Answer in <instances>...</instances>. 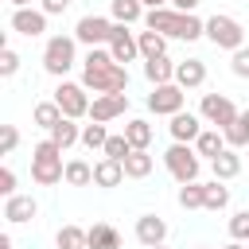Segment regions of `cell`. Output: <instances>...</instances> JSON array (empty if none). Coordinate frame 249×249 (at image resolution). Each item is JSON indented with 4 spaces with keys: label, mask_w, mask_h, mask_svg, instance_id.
<instances>
[{
    "label": "cell",
    "mask_w": 249,
    "mask_h": 249,
    "mask_svg": "<svg viewBox=\"0 0 249 249\" xmlns=\"http://www.w3.org/2000/svg\"><path fill=\"white\" fill-rule=\"evenodd\" d=\"M136 43H140V54L144 58H156V54H163L167 51V35H160V31H136Z\"/></svg>",
    "instance_id": "cell-27"
},
{
    "label": "cell",
    "mask_w": 249,
    "mask_h": 249,
    "mask_svg": "<svg viewBox=\"0 0 249 249\" xmlns=\"http://www.w3.org/2000/svg\"><path fill=\"white\" fill-rule=\"evenodd\" d=\"M74 47H78V39H70V35H51L47 47H43V70L54 74V78H62V74L74 66Z\"/></svg>",
    "instance_id": "cell-4"
},
{
    "label": "cell",
    "mask_w": 249,
    "mask_h": 249,
    "mask_svg": "<svg viewBox=\"0 0 249 249\" xmlns=\"http://www.w3.org/2000/svg\"><path fill=\"white\" fill-rule=\"evenodd\" d=\"M16 144H19L16 124H4V128H0V156H12V152H16Z\"/></svg>",
    "instance_id": "cell-37"
},
{
    "label": "cell",
    "mask_w": 249,
    "mask_h": 249,
    "mask_svg": "<svg viewBox=\"0 0 249 249\" xmlns=\"http://www.w3.org/2000/svg\"><path fill=\"white\" fill-rule=\"evenodd\" d=\"M148 249H163V245H148Z\"/></svg>",
    "instance_id": "cell-46"
},
{
    "label": "cell",
    "mask_w": 249,
    "mask_h": 249,
    "mask_svg": "<svg viewBox=\"0 0 249 249\" xmlns=\"http://www.w3.org/2000/svg\"><path fill=\"white\" fill-rule=\"evenodd\" d=\"M202 202H206V183H179V206L183 210H202Z\"/></svg>",
    "instance_id": "cell-25"
},
{
    "label": "cell",
    "mask_w": 249,
    "mask_h": 249,
    "mask_svg": "<svg viewBox=\"0 0 249 249\" xmlns=\"http://www.w3.org/2000/svg\"><path fill=\"white\" fill-rule=\"evenodd\" d=\"M163 237H167V222L163 218H156V214H144V218H136V241L148 249V245H163Z\"/></svg>",
    "instance_id": "cell-14"
},
{
    "label": "cell",
    "mask_w": 249,
    "mask_h": 249,
    "mask_svg": "<svg viewBox=\"0 0 249 249\" xmlns=\"http://www.w3.org/2000/svg\"><path fill=\"white\" fill-rule=\"evenodd\" d=\"M152 156H148V148H132L128 156H124V175L128 179H144V175H152Z\"/></svg>",
    "instance_id": "cell-23"
},
{
    "label": "cell",
    "mask_w": 249,
    "mask_h": 249,
    "mask_svg": "<svg viewBox=\"0 0 249 249\" xmlns=\"http://www.w3.org/2000/svg\"><path fill=\"white\" fill-rule=\"evenodd\" d=\"M167 128H171V140H179V144H195L198 132H202V121H198L195 113H175Z\"/></svg>",
    "instance_id": "cell-16"
},
{
    "label": "cell",
    "mask_w": 249,
    "mask_h": 249,
    "mask_svg": "<svg viewBox=\"0 0 249 249\" xmlns=\"http://www.w3.org/2000/svg\"><path fill=\"white\" fill-rule=\"evenodd\" d=\"M39 214V206H35V198L31 195H12L8 202H4V218L12 222V226H23V222H31Z\"/></svg>",
    "instance_id": "cell-17"
},
{
    "label": "cell",
    "mask_w": 249,
    "mask_h": 249,
    "mask_svg": "<svg viewBox=\"0 0 249 249\" xmlns=\"http://www.w3.org/2000/svg\"><path fill=\"white\" fill-rule=\"evenodd\" d=\"M183 86L179 82H163V86H152V93H148V109L152 113H160V117H175V113H183Z\"/></svg>",
    "instance_id": "cell-9"
},
{
    "label": "cell",
    "mask_w": 249,
    "mask_h": 249,
    "mask_svg": "<svg viewBox=\"0 0 249 249\" xmlns=\"http://www.w3.org/2000/svg\"><path fill=\"white\" fill-rule=\"evenodd\" d=\"M163 163H167V171H171V179L175 183H195L198 179V152L191 148V144H171L167 152H163Z\"/></svg>",
    "instance_id": "cell-5"
},
{
    "label": "cell",
    "mask_w": 249,
    "mask_h": 249,
    "mask_svg": "<svg viewBox=\"0 0 249 249\" xmlns=\"http://www.w3.org/2000/svg\"><path fill=\"white\" fill-rule=\"evenodd\" d=\"M0 195H4V198L16 195V171H12V167H0Z\"/></svg>",
    "instance_id": "cell-40"
},
{
    "label": "cell",
    "mask_w": 249,
    "mask_h": 249,
    "mask_svg": "<svg viewBox=\"0 0 249 249\" xmlns=\"http://www.w3.org/2000/svg\"><path fill=\"white\" fill-rule=\"evenodd\" d=\"M222 148H226V132H222V128H202L198 140H195V152L206 156V160H214Z\"/></svg>",
    "instance_id": "cell-22"
},
{
    "label": "cell",
    "mask_w": 249,
    "mask_h": 249,
    "mask_svg": "<svg viewBox=\"0 0 249 249\" xmlns=\"http://www.w3.org/2000/svg\"><path fill=\"white\" fill-rule=\"evenodd\" d=\"M66 8H70V0H43V12L47 16H62Z\"/></svg>",
    "instance_id": "cell-41"
},
{
    "label": "cell",
    "mask_w": 249,
    "mask_h": 249,
    "mask_svg": "<svg viewBox=\"0 0 249 249\" xmlns=\"http://www.w3.org/2000/svg\"><path fill=\"white\" fill-rule=\"evenodd\" d=\"M109 12H113V23H136V19H144V4L140 0H113Z\"/></svg>",
    "instance_id": "cell-26"
},
{
    "label": "cell",
    "mask_w": 249,
    "mask_h": 249,
    "mask_svg": "<svg viewBox=\"0 0 249 249\" xmlns=\"http://www.w3.org/2000/svg\"><path fill=\"white\" fill-rule=\"evenodd\" d=\"M109 35H113V19H105V16H82L74 27V39L86 47H101V43H109Z\"/></svg>",
    "instance_id": "cell-10"
},
{
    "label": "cell",
    "mask_w": 249,
    "mask_h": 249,
    "mask_svg": "<svg viewBox=\"0 0 249 249\" xmlns=\"http://www.w3.org/2000/svg\"><path fill=\"white\" fill-rule=\"evenodd\" d=\"M230 237L233 241H249V210H237L230 218Z\"/></svg>",
    "instance_id": "cell-36"
},
{
    "label": "cell",
    "mask_w": 249,
    "mask_h": 249,
    "mask_svg": "<svg viewBox=\"0 0 249 249\" xmlns=\"http://www.w3.org/2000/svg\"><path fill=\"white\" fill-rule=\"evenodd\" d=\"M62 117H66V113L58 109V101H39V105H35V124H39V128H47V132H51Z\"/></svg>",
    "instance_id": "cell-29"
},
{
    "label": "cell",
    "mask_w": 249,
    "mask_h": 249,
    "mask_svg": "<svg viewBox=\"0 0 249 249\" xmlns=\"http://www.w3.org/2000/svg\"><path fill=\"white\" fill-rule=\"evenodd\" d=\"M124 109H128V93H97L89 105V121L109 124L113 117H124Z\"/></svg>",
    "instance_id": "cell-12"
},
{
    "label": "cell",
    "mask_w": 249,
    "mask_h": 249,
    "mask_svg": "<svg viewBox=\"0 0 249 249\" xmlns=\"http://www.w3.org/2000/svg\"><path fill=\"white\" fill-rule=\"evenodd\" d=\"M144 27L167 35V39H198L206 35V19H198L195 12H175V8H148L144 12Z\"/></svg>",
    "instance_id": "cell-2"
},
{
    "label": "cell",
    "mask_w": 249,
    "mask_h": 249,
    "mask_svg": "<svg viewBox=\"0 0 249 249\" xmlns=\"http://www.w3.org/2000/svg\"><path fill=\"white\" fill-rule=\"evenodd\" d=\"M54 241H58V249H86V230L82 226H62Z\"/></svg>",
    "instance_id": "cell-33"
},
{
    "label": "cell",
    "mask_w": 249,
    "mask_h": 249,
    "mask_svg": "<svg viewBox=\"0 0 249 249\" xmlns=\"http://www.w3.org/2000/svg\"><path fill=\"white\" fill-rule=\"evenodd\" d=\"M66 183H70V187H89V183H93V167H89L86 160H70V163H66Z\"/></svg>",
    "instance_id": "cell-31"
},
{
    "label": "cell",
    "mask_w": 249,
    "mask_h": 249,
    "mask_svg": "<svg viewBox=\"0 0 249 249\" xmlns=\"http://www.w3.org/2000/svg\"><path fill=\"white\" fill-rule=\"evenodd\" d=\"M226 249H245V245H241V241H230V245H226Z\"/></svg>",
    "instance_id": "cell-44"
},
{
    "label": "cell",
    "mask_w": 249,
    "mask_h": 249,
    "mask_svg": "<svg viewBox=\"0 0 249 249\" xmlns=\"http://www.w3.org/2000/svg\"><path fill=\"white\" fill-rule=\"evenodd\" d=\"M198 113H202V121H210L214 128H222V132H226V128L237 121V113H241V109H237V105H233L226 93H202Z\"/></svg>",
    "instance_id": "cell-7"
},
{
    "label": "cell",
    "mask_w": 249,
    "mask_h": 249,
    "mask_svg": "<svg viewBox=\"0 0 249 249\" xmlns=\"http://www.w3.org/2000/svg\"><path fill=\"white\" fill-rule=\"evenodd\" d=\"M109 54L128 66L136 54H140V43H136V31H128V23H113V35H109Z\"/></svg>",
    "instance_id": "cell-11"
},
{
    "label": "cell",
    "mask_w": 249,
    "mask_h": 249,
    "mask_svg": "<svg viewBox=\"0 0 249 249\" xmlns=\"http://www.w3.org/2000/svg\"><path fill=\"white\" fill-rule=\"evenodd\" d=\"M206 35H210V43L222 47V51H237V47H245V27H241L233 16H222V12L206 19Z\"/></svg>",
    "instance_id": "cell-6"
},
{
    "label": "cell",
    "mask_w": 249,
    "mask_h": 249,
    "mask_svg": "<svg viewBox=\"0 0 249 249\" xmlns=\"http://www.w3.org/2000/svg\"><path fill=\"white\" fill-rule=\"evenodd\" d=\"M124 136H128L132 148H148V144H152V124L140 121V117H132V121L124 124Z\"/></svg>",
    "instance_id": "cell-30"
},
{
    "label": "cell",
    "mask_w": 249,
    "mask_h": 249,
    "mask_svg": "<svg viewBox=\"0 0 249 249\" xmlns=\"http://www.w3.org/2000/svg\"><path fill=\"white\" fill-rule=\"evenodd\" d=\"M51 140H54V144H58V148L66 152L70 144H78V140H82V128L74 124V117H62V121H58V124L51 128Z\"/></svg>",
    "instance_id": "cell-24"
},
{
    "label": "cell",
    "mask_w": 249,
    "mask_h": 249,
    "mask_svg": "<svg viewBox=\"0 0 249 249\" xmlns=\"http://www.w3.org/2000/svg\"><path fill=\"white\" fill-rule=\"evenodd\" d=\"M12 4H16V8H27V4H31V0H12Z\"/></svg>",
    "instance_id": "cell-45"
},
{
    "label": "cell",
    "mask_w": 249,
    "mask_h": 249,
    "mask_svg": "<svg viewBox=\"0 0 249 249\" xmlns=\"http://www.w3.org/2000/svg\"><path fill=\"white\" fill-rule=\"evenodd\" d=\"M226 202H230V187H222V179L206 183V202H202V210H222Z\"/></svg>",
    "instance_id": "cell-32"
},
{
    "label": "cell",
    "mask_w": 249,
    "mask_h": 249,
    "mask_svg": "<svg viewBox=\"0 0 249 249\" xmlns=\"http://www.w3.org/2000/svg\"><path fill=\"white\" fill-rule=\"evenodd\" d=\"M175 82H179L183 89H198V86L206 82V62H202V58H183V62H175Z\"/></svg>",
    "instance_id": "cell-15"
},
{
    "label": "cell",
    "mask_w": 249,
    "mask_h": 249,
    "mask_svg": "<svg viewBox=\"0 0 249 249\" xmlns=\"http://www.w3.org/2000/svg\"><path fill=\"white\" fill-rule=\"evenodd\" d=\"M105 140H109V132H105L101 121H89V124L82 128V144H86V148H105Z\"/></svg>",
    "instance_id": "cell-34"
},
{
    "label": "cell",
    "mask_w": 249,
    "mask_h": 249,
    "mask_svg": "<svg viewBox=\"0 0 249 249\" xmlns=\"http://www.w3.org/2000/svg\"><path fill=\"white\" fill-rule=\"evenodd\" d=\"M16 70H19V54H16L12 47H4V51H0V74H4V78H12Z\"/></svg>",
    "instance_id": "cell-39"
},
{
    "label": "cell",
    "mask_w": 249,
    "mask_h": 249,
    "mask_svg": "<svg viewBox=\"0 0 249 249\" xmlns=\"http://www.w3.org/2000/svg\"><path fill=\"white\" fill-rule=\"evenodd\" d=\"M31 179L39 183V187H54V183H62L66 179V163H62V148L47 136V140H39L35 148H31Z\"/></svg>",
    "instance_id": "cell-3"
},
{
    "label": "cell",
    "mask_w": 249,
    "mask_h": 249,
    "mask_svg": "<svg viewBox=\"0 0 249 249\" xmlns=\"http://www.w3.org/2000/svg\"><path fill=\"white\" fill-rule=\"evenodd\" d=\"M54 101H58V109L66 113V117H89V97H86V86L82 82H58V89H54Z\"/></svg>",
    "instance_id": "cell-8"
},
{
    "label": "cell",
    "mask_w": 249,
    "mask_h": 249,
    "mask_svg": "<svg viewBox=\"0 0 249 249\" xmlns=\"http://www.w3.org/2000/svg\"><path fill=\"white\" fill-rule=\"evenodd\" d=\"M226 144L230 148H249V109H241L237 121L226 128Z\"/></svg>",
    "instance_id": "cell-28"
},
{
    "label": "cell",
    "mask_w": 249,
    "mask_h": 249,
    "mask_svg": "<svg viewBox=\"0 0 249 249\" xmlns=\"http://www.w3.org/2000/svg\"><path fill=\"white\" fill-rule=\"evenodd\" d=\"M140 4H144V8H167L171 0H140Z\"/></svg>",
    "instance_id": "cell-43"
},
{
    "label": "cell",
    "mask_w": 249,
    "mask_h": 249,
    "mask_svg": "<svg viewBox=\"0 0 249 249\" xmlns=\"http://www.w3.org/2000/svg\"><path fill=\"white\" fill-rule=\"evenodd\" d=\"M101 152H105V156H109V160H121V163H124V156H128V152H132V144H128V136H124V132H121V136H109V140H105V148H101Z\"/></svg>",
    "instance_id": "cell-35"
},
{
    "label": "cell",
    "mask_w": 249,
    "mask_h": 249,
    "mask_svg": "<svg viewBox=\"0 0 249 249\" xmlns=\"http://www.w3.org/2000/svg\"><path fill=\"white\" fill-rule=\"evenodd\" d=\"M210 167H214V179H233L237 171H241V156H237V148H222L214 160H210Z\"/></svg>",
    "instance_id": "cell-20"
},
{
    "label": "cell",
    "mask_w": 249,
    "mask_h": 249,
    "mask_svg": "<svg viewBox=\"0 0 249 249\" xmlns=\"http://www.w3.org/2000/svg\"><path fill=\"white\" fill-rule=\"evenodd\" d=\"M86 249H121V233L109 222H97L86 230Z\"/></svg>",
    "instance_id": "cell-18"
},
{
    "label": "cell",
    "mask_w": 249,
    "mask_h": 249,
    "mask_svg": "<svg viewBox=\"0 0 249 249\" xmlns=\"http://www.w3.org/2000/svg\"><path fill=\"white\" fill-rule=\"evenodd\" d=\"M198 4H202V0H171V8H175V12H195Z\"/></svg>",
    "instance_id": "cell-42"
},
{
    "label": "cell",
    "mask_w": 249,
    "mask_h": 249,
    "mask_svg": "<svg viewBox=\"0 0 249 249\" xmlns=\"http://www.w3.org/2000/svg\"><path fill=\"white\" fill-rule=\"evenodd\" d=\"M12 31H19V35H27V39H35V35H43L47 31V12L39 8H16L12 12Z\"/></svg>",
    "instance_id": "cell-13"
},
{
    "label": "cell",
    "mask_w": 249,
    "mask_h": 249,
    "mask_svg": "<svg viewBox=\"0 0 249 249\" xmlns=\"http://www.w3.org/2000/svg\"><path fill=\"white\" fill-rule=\"evenodd\" d=\"M82 86L93 93H124L128 89V66H121L109 51L89 47V54L82 62Z\"/></svg>",
    "instance_id": "cell-1"
},
{
    "label": "cell",
    "mask_w": 249,
    "mask_h": 249,
    "mask_svg": "<svg viewBox=\"0 0 249 249\" xmlns=\"http://www.w3.org/2000/svg\"><path fill=\"white\" fill-rule=\"evenodd\" d=\"M230 70H233L237 78H249V47H237V51H233V58H230Z\"/></svg>",
    "instance_id": "cell-38"
},
{
    "label": "cell",
    "mask_w": 249,
    "mask_h": 249,
    "mask_svg": "<svg viewBox=\"0 0 249 249\" xmlns=\"http://www.w3.org/2000/svg\"><path fill=\"white\" fill-rule=\"evenodd\" d=\"M144 78L152 86H163V82H175V62L167 54H156V58H144Z\"/></svg>",
    "instance_id": "cell-19"
},
{
    "label": "cell",
    "mask_w": 249,
    "mask_h": 249,
    "mask_svg": "<svg viewBox=\"0 0 249 249\" xmlns=\"http://www.w3.org/2000/svg\"><path fill=\"white\" fill-rule=\"evenodd\" d=\"M121 179H124V163L121 160H109L105 156L101 163H93V183L97 187H117Z\"/></svg>",
    "instance_id": "cell-21"
}]
</instances>
